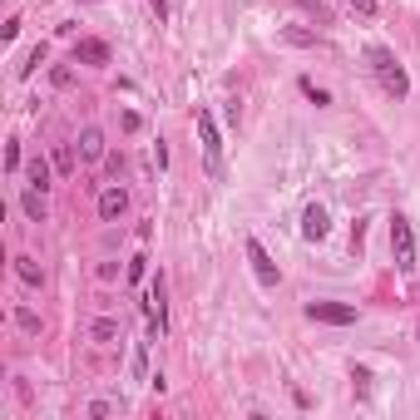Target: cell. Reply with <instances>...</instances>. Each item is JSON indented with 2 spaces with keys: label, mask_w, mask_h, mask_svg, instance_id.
<instances>
[{
  "label": "cell",
  "mask_w": 420,
  "mask_h": 420,
  "mask_svg": "<svg viewBox=\"0 0 420 420\" xmlns=\"http://www.w3.org/2000/svg\"><path fill=\"white\" fill-rule=\"evenodd\" d=\"M366 60H371V70H376L381 89H386L391 99H405V94H410V75L400 70L396 49H386V45H366Z\"/></svg>",
  "instance_id": "1"
},
{
  "label": "cell",
  "mask_w": 420,
  "mask_h": 420,
  "mask_svg": "<svg viewBox=\"0 0 420 420\" xmlns=\"http://www.w3.org/2000/svg\"><path fill=\"white\" fill-rule=\"evenodd\" d=\"M198 143H203V164H208V173H223V134H218V119L208 114V109H198Z\"/></svg>",
  "instance_id": "2"
},
{
  "label": "cell",
  "mask_w": 420,
  "mask_h": 420,
  "mask_svg": "<svg viewBox=\"0 0 420 420\" xmlns=\"http://www.w3.org/2000/svg\"><path fill=\"white\" fill-rule=\"evenodd\" d=\"M391 252L400 272H415V228L405 213H391Z\"/></svg>",
  "instance_id": "3"
},
{
  "label": "cell",
  "mask_w": 420,
  "mask_h": 420,
  "mask_svg": "<svg viewBox=\"0 0 420 420\" xmlns=\"http://www.w3.org/2000/svg\"><path fill=\"white\" fill-rule=\"evenodd\" d=\"M306 322H322V327H356V306H351V302H306Z\"/></svg>",
  "instance_id": "4"
},
{
  "label": "cell",
  "mask_w": 420,
  "mask_h": 420,
  "mask_svg": "<svg viewBox=\"0 0 420 420\" xmlns=\"http://www.w3.org/2000/svg\"><path fill=\"white\" fill-rule=\"evenodd\" d=\"M247 262H252V277H257V287H267V292H272V287L282 282V272H277V262L267 257V247H262L257 238H247Z\"/></svg>",
  "instance_id": "5"
},
{
  "label": "cell",
  "mask_w": 420,
  "mask_h": 420,
  "mask_svg": "<svg viewBox=\"0 0 420 420\" xmlns=\"http://www.w3.org/2000/svg\"><path fill=\"white\" fill-rule=\"evenodd\" d=\"M143 317H148V336L159 341V336H164V327H169V306H164V277H153V287H148V297H143Z\"/></svg>",
  "instance_id": "6"
},
{
  "label": "cell",
  "mask_w": 420,
  "mask_h": 420,
  "mask_svg": "<svg viewBox=\"0 0 420 420\" xmlns=\"http://www.w3.org/2000/svg\"><path fill=\"white\" fill-rule=\"evenodd\" d=\"M327 233H332L327 208H322V203H306V208H302V238H306V242H322Z\"/></svg>",
  "instance_id": "7"
},
{
  "label": "cell",
  "mask_w": 420,
  "mask_h": 420,
  "mask_svg": "<svg viewBox=\"0 0 420 420\" xmlns=\"http://www.w3.org/2000/svg\"><path fill=\"white\" fill-rule=\"evenodd\" d=\"M75 65H109V40H75Z\"/></svg>",
  "instance_id": "8"
},
{
  "label": "cell",
  "mask_w": 420,
  "mask_h": 420,
  "mask_svg": "<svg viewBox=\"0 0 420 420\" xmlns=\"http://www.w3.org/2000/svg\"><path fill=\"white\" fill-rule=\"evenodd\" d=\"M124 208H129V193H124V188H104V193H99V218H104V223L124 218Z\"/></svg>",
  "instance_id": "9"
},
{
  "label": "cell",
  "mask_w": 420,
  "mask_h": 420,
  "mask_svg": "<svg viewBox=\"0 0 420 420\" xmlns=\"http://www.w3.org/2000/svg\"><path fill=\"white\" fill-rule=\"evenodd\" d=\"M79 159H84V164H99V159H104V134H99V129H84V134H79Z\"/></svg>",
  "instance_id": "10"
},
{
  "label": "cell",
  "mask_w": 420,
  "mask_h": 420,
  "mask_svg": "<svg viewBox=\"0 0 420 420\" xmlns=\"http://www.w3.org/2000/svg\"><path fill=\"white\" fill-rule=\"evenodd\" d=\"M20 213H25L30 223H45V188H25V193H20Z\"/></svg>",
  "instance_id": "11"
},
{
  "label": "cell",
  "mask_w": 420,
  "mask_h": 420,
  "mask_svg": "<svg viewBox=\"0 0 420 420\" xmlns=\"http://www.w3.org/2000/svg\"><path fill=\"white\" fill-rule=\"evenodd\" d=\"M15 277H20L25 287H40V282H45V272H40L35 257H15Z\"/></svg>",
  "instance_id": "12"
},
{
  "label": "cell",
  "mask_w": 420,
  "mask_h": 420,
  "mask_svg": "<svg viewBox=\"0 0 420 420\" xmlns=\"http://www.w3.org/2000/svg\"><path fill=\"white\" fill-rule=\"evenodd\" d=\"M25 178H30V188H49V159L35 153V159L25 164Z\"/></svg>",
  "instance_id": "13"
},
{
  "label": "cell",
  "mask_w": 420,
  "mask_h": 420,
  "mask_svg": "<svg viewBox=\"0 0 420 420\" xmlns=\"http://www.w3.org/2000/svg\"><path fill=\"white\" fill-rule=\"evenodd\" d=\"M297 89H302V94H306L311 104H317V109H322V104H332V94H327V89H322L317 79H311V75H302V79H297Z\"/></svg>",
  "instance_id": "14"
},
{
  "label": "cell",
  "mask_w": 420,
  "mask_h": 420,
  "mask_svg": "<svg viewBox=\"0 0 420 420\" xmlns=\"http://www.w3.org/2000/svg\"><path fill=\"white\" fill-rule=\"evenodd\" d=\"M297 10H306L317 25H332V10H327V0H297Z\"/></svg>",
  "instance_id": "15"
},
{
  "label": "cell",
  "mask_w": 420,
  "mask_h": 420,
  "mask_svg": "<svg viewBox=\"0 0 420 420\" xmlns=\"http://www.w3.org/2000/svg\"><path fill=\"white\" fill-rule=\"evenodd\" d=\"M89 336H94V341H114V336H119V322H109V317H99V322L89 327Z\"/></svg>",
  "instance_id": "16"
},
{
  "label": "cell",
  "mask_w": 420,
  "mask_h": 420,
  "mask_svg": "<svg viewBox=\"0 0 420 420\" xmlns=\"http://www.w3.org/2000/svg\"><path fill=\"white\" fill-rule=\"evenodd\" d=\"M40 65H45V45H35L30 55H25V65H20V79H30V75H35Z\"/></svg>",
  "instance_id": "17"
},
{
  "label": "cell",
  "mask_w": 420,
  "mask_h": 420,
  "mask_svg": "<svg viewBox=\"0 0 420 420\" xmlns=\"http://www.w3.org/2000/svg\"><path fill=\"white\" fill-rule=\"evenodd\" d=\"M55 169H60V173H65V178H70V173H75V148H65V143H60V148H55Z\"/></svg>",
  "instance_id": "18"
},
{
  "label": "cell",
  "mask_w": 420,
  "mask_h": 420,
  "mask_svg": "<svg viewBox=\"0 0 420 420\" xmlns=\"http://www.w3.org/2000/svg\"><path fill=\"white\" fill-rule=\"evenodd\" d=\"M15 327L35 336V332H40V317H35V311H30V306H20V311H15Z\"/></svg>",
  "instance_id": "19"
},
{
  "label": "cell",
  "mask_w": 420,
  "mask_h": 420,
  "mask_svg": "<svg viewBox=\"0 0 420 420\" xmlns=\"http://www.w3.org/2000/svg\"><path fill=\"white\" fill-rule=\"evenodd\" d=\"M282 40H287V45H317V30H297V25H292V30H282Z\"/></svg>",
  "instance_id": "20"
},
{
  "label": "cell",
  "mask_w": 420,
  "mask_h": 420,
  "mask_svg": "<svg viewBox=\"0 0 420 420\" xmlns=\"http://www.w3.org/2000/svg\"><path fill=\"white\" fill-rule=\"evenodd\" d=\"M346 6H351V10H356V15H366V20H371V15H376V10H381V6H376V0H346Z\"/></svg>",
  "instance_id": "21"
},
{
  "label": "cell",
  "mask_w": 420,
  "mask_h": 420,
  "mask_svg": "<svg viewBox=\"0 0 420 420\" xmlns=\"http://www.w3.org/2000/svg\"><path fill=\"white\" fill-rule=\"evenodd\" d=\"M351 381H356V396H366V391H371V371H361V366L351 371Z\"/></svg>",
  "instance_id": "22"
},
{
  "label": "cell",
  "mask_w": 420,
  "mask_h": 420,
  "mask_svg": "<svg viewBox=\"0 0 420 420\" xmlns=\"http://www.w3.org/2000/svg\"><path fill=\"white\" fill-rule=\"evenodd\" d=\"M143 272H148V257H143V252H139V257H134V262H129V282H139V277H143Z\"/></svg>",
  "instance_id": "23"
},
{
  "label": "cell",
  "mask_w": 420,
  "mask_h": 420,
  "mask_svg": "<svg viewBox=\"0 0 420 420\" xmlns=\"http://www.w3.org/2000/svg\"><path fill=\"white\" fill-rule=\"evenodd\" d=\"M49 79H55L60 89H70V84H75V70H65V65H60V70H55V75H49Z\"/></svg>",
  "instance_id": "24"
},
{
  "label": "cell",
  "mask_w": 420,
  "mask_h": 420,
  "mask_svg": "<svg viewBox=\"0 0 420 420\" xmlns=\"http://www.w3.org/2000/svg\"><path fill=\"white\" fill-rule=\"evenodd\" d=\"M6 164H10V173L20 169V143H15V139H10V148H6Z\"/></svg>",
  "instance_id": "25"
},
{
  "label": "cell",
  "mask_w": 420,
  "mask_h": 420,
  "mask_svg": "<svg viewBox=\"0 0 420 420\" xmlns=\"http://www.w3.org/2000/svg\"><path fill=\"white\" fill-rule=\"evenodd\" d=\"M148 10L159 15V25H164V20H169V0H148Z\"/></svg>",
  "instance_id": "26"
}]
</instances>
